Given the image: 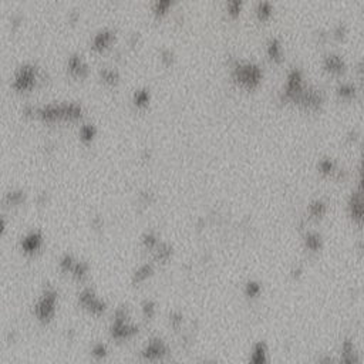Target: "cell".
I'll return each instance as SVG.
<instances>
[{"instance_id": "1", "label": "cell", "mask_w": 364, "mask_h": 364, "mask_svg": "<svg viewBox=\"0 0 364 364\" xmlns=\"http://www.w3.org/2000/svg\"><path fill=\"white\" fill-rule=\"evenodd\" d=\"M232 71L231 76L235 83L239 86L245 87L248 90H253L260 84L263 71L259 64L252 63V61H240V60H233L232 61Z\"/></svg>"}, {"instance_id": "2", "label": "cell", "mask_w": 364, "mask_h": 364, "mask_svg": "<svg viewBox=\"0 0 364 364\" xmlns=\"http://www.w3.org/2000/svg\"><path fill=\"white\" fill-rule=\"evenodd\" d=\"M37 114L46 121H54L60 118H79L83 114V107L77 103L47 104L37 108Z\"/></svg>"}, {"instance_id": "3", "label": "cell", "mask_w": 364, "mask_h": 364, "mask_svg": "<svg viewBox=\"0 0 364 364\" xmlns=\"http://www.w3.org/2000/svg\"><path fill=\"white\" fill-rule=\"evenodd\" d=\"M305 77L303 71L299 67H292L286 76V83L280 93V99L283 101H296L298 97L305 90Z\"/></svg>"}, {"instance_id": "4", "label": "cell", "mask_w": 364, "mask_h": 364, "mask_svg": "<svg viewBox=\"0 0 364 364\" xmlns=\"http://www.w3.org/2000/svg\"><path fill=\"white\" fill-rule=\"evenodd\" d=\"M296 104L303 107L306 110L316 111L325 103V93L314 86H306L305 90L299 95L298 100L295 101Z\"/></svg>"}, {"instance_id": "5", "label": "cell", "mask_w": 364, "mask_h": 364, "mask_svg": "<svg viewBox=\"0 0 364 364\" xmlns=\"http://www.w3.org/2000/svg\"><path fill=\"white\" fill-rule=\"evenodd\" d=\"M36 80H37V68L33 64L27 63L17 70V73L13 79V83H12V87L14 90L25 91V90H29L36 84Z\"/></svg>"}, {"instance_id": "6", "label": "cell", "mask_w": 364, "mask_h": 364, "mask_svg": "<svg viewBox=\"0 0 364 364\" xmlns=\"http://www.w3.org/2000/svg\"><path fill=\"white\" fill-rule=\"evenodd\" d=\"M347 211L354 224L364 225V192L357 189L351 192L347 201Z\"/></svg>"}, {"instance_id": "7", "label": "cell", "mask_w": 364, "mask_h": 364, "mask_svg": "<svg viewBox=\"0 0 364 364\" xmlns=\"http://www.w3.org/2000/svg\"><path fill=\"white\" fill-rule=\"evenodd\" d=\"M322 66L327 73L333 74V76H342L347 70V63H346L345 57L337 53L326 54L322 61Z\"/></svg>"}, {"instance_id": "8", "label": "cell", "mask_w": 364, "mask_h": 364, "mask_svg": "<svg viewBox=\"0 0 364 364\" xmlns=\"http://www.w3.org/2000/svg\"><path fill=\"white\" fill-rule=\"evenodd\" d=\"M336 364H360V353L351 338H346L342 343L340 357Z\"/></svg>"}, {"instance_id": "9", "label": "cell", "mask_w": 364, "mask_h": 364, "mask_svg": "<svg viewBox=\"0 0 364 364\" xmlns=\"http://www.w3.org/2000/svg\"><path fill=\"white\" fill-rule=\"evenodd\" d=\"M67 66H68L70 73L76 76V77L84 79V77H87V74H88V66H87V63L83 61V59L80 57L79 54H71V56L68 57Z\"/></svg>"}, {"instance_id": "10", "label": "cell", "mask_w": 364, "mask_h": 364, "mask_svg": "<svg viewBox=\"0 0 364 364\" xmlns=\"http://www.w3.org/2000/svg\"><path fill=\"white\" fill-rule=\"evenodd\" d=\"M114 37H115V34H114L113 30H110V29H103V30H100L99 33L94 36L91 46H93L94 50H103V48H106V47H108L110 44H111V41L114 40Z\"/></svg>"}, {"instance_id": "11", "label": "cell", "mask_w": 364, "mask_h": 364, "mask_svg": "<svg viewBox=\"0 0 364 364\" xmlns=\"http://www.w3.org/2000/svg\"><path fill=\"white\" fill-rule=\"evenodd\" d=\"M266 53L269 56V59L280 63L283 60V46L282 41L278 37H271L266 43Z\"/></svg>"}, {"instance_id": "12", "label": "cell", "mask_w": 364, "mask_h": 364, "mask_svg": "<svg viewBox=\"0 0 364 364\" xmlns=\"http://www.w3.org/2000/svg\"><path fill=\"white\" fill-rule=\"evenodd\" d=\"M358 90L357 86L354 83L350 81H342L338 83V86L336 87V94L340 100H345V101H350V100L356 99Z\"/></svg>"}, {"instance_id": "13", "label": "cell", "mask_w": 364, "mask_h": 364, "mask_svg": "<svg viewBox=\"0 0 364 364\" xmlns=\"http://www.w3.org/2000/svg\"><path fill=\"white\" fill-rule=\"evenodd\" d=\"M327 212V204L323 199H314L309 204V215L311 218H323Z\"/></svg>"}, {"instance_id": "14", "label": "cell", "mask_w": 364, "mask_h": 364, "mask_svg": "<svg viewBox=\"0 0 364 364\" xmlns=\"http://www.w3.org/2000/svg\"><path fill=\"white\" fill-rule=\"evenodd\" d=\"M305 245L306 248L311 252H318L322 249L323 245V239L320 236V233L318 232H309L305 238Z\"/></svg>"}, {"instance_id": "15", "label": "cell", "mask_w": 364, "mask_h": 364, "mask_svg": "<svg viewBox=\"0 0 364 364\" xmlns=\"http://www.w3.org/2000/svg\"><path fill=\"white\" fill-rule=\"evenodd\" d=\"M251 364H268V354H266V347L263 343L255 346L252 353Z\"/></svg>"}, {"instance_id": "16", "label": "cell", "mask_w": 364, "mask_h": 364, "mask_svg": "<svg viewBox=\"0 0 364 364\" xmlns=\"http://www.w3.org/2000/svg\"><path fill=\"white\" fill-rule=\"evenodd\" d=\"M273 14V6L269 2H259L256 6V16L259 20H269Z\"/></svg>"}, {"instance_id": "17", "label": "cell", "mask_w": 364, "mask_h": 364, "mask_svg": "<svg viewBox=\"0 0 364 364\" xmlns=\"http://www.w3.org/2000/svg\"><path fill=\"white\" fill-rule=\"evenodd\" d=\"M100 76L101 79L104 80L108 84H115L119 80V73L115 68H110V67H104L100 70Z\"/></svg>"}, {"instance_id": "18", "label": "cell", "mask_w": 364, "mask_h": 364, "mask_svg": "<svg viewBox=\"0 0 364 364\" xmlns=\"http://www.w3.org/2000/svg\"><path fill=\"white\" fill-rule=\"evenodd\" d=\"M40 244H41V236H40L39 233H32V235H29V236L23 240V248H25L26 251H34V249L39 248Z\"/></svg>"}, {"instance_id": "19", "label": "cell", "mask_w": 364, "mask_h": 364, "mask_svg": "<svg viewBox=\"0 0 364 364\" xmlns=\"http://www.w3.org/2000/svg\"><path fill=\"white\" fill-rule=\"evenodd\" d=\"M357 191L364 192V141L361 142V150H360V164H358V181H357Z\"/></svg>"}, {"instance_id": "20", "label": "cell", "mask_w": 364, "mask_h": 364, "mask_svg": "<svg viewBox=\"0 0 364 364\" xmlns=\"http://www.w3.org/2000/svg\"><path fill=\"white\" fill-rule=\"evenodd\" d=\"M95 133H97V128H95V126L94 124H84V126L80 128V138L83 139V141H91V139L94 138V135H95Z\"/></svg>"}, {"instance_id": "21", "label": "cell", "mask_w": 364, "mask_h": 364, "mask_svg": "<svg viewBox=\"0 0 364 364\" xmlns=\"http://www.w3.org/2000/svg\"><path fill=\"white\" fill-rule=\"evenodd\" d=\"M148 101H150V91L147 88H139L134 93V103L137 106H145Z\"/></svg>"}, {"instance_id": "22", "label": "cell", "mask_w": 364, "mask_h": 364, "mask_svg": "<svg viewBox=\"0 0 364 364\" xmlns=\"http://www.w3.org/2000/svg\"><path fill=\"white\" fill-rule=\"evenodd\" d=\"M242 6H244V3L240 0H231V2H228L226 3L228 14L231 17H238L239 14H240V10H242Z\"/></svg>"}, {"instance_id": "23", "label": "cell", "mask_w": 364, "mask_h": 364, "mask_svg": "<svg viewBox=\"0 0 364 364\" xmlns=\"http://www.w3.org/2000/svg\"><path fill=\"white\" fill-rule=\"evenodd\" d=\"M349 34V27H347V25L346 23H338V25H336L334 26V29H333V37L336 40H343Z\"/></svg>"}, {"instance_id": "24", "label": "cell", "mask_w": 364, "mask_h": 364, "mask_svg": "<svg viewBox=\"0 0 364 364\" xmlns=\"http://www.w3.org/2000/svg\"><path fill=\"white\" fill-rule=\"evenodd\" d=\"M171 7V2L169 0H157L154 3V12L155 14H164Z\"/></svg>"}, {"instance_id": "25", "label": "cell", "mask_w": 364, "mask_h": 364, "mask_svg": "<svg viewBox=\"0 0 364 364\" xmlns=\"http://www.w3.org/2000/svg\"><path fill=\"white\" fill-rule=\"evenodd\" d=\"M260 289L262 287H260L258 282H248V285H246V295L249 298H256L260 293Z\"/></svg>"}, {"instance_id": "26", "label": "cell", "mask_w": 364, "mask_h": 364, "mask_svg": "<svg viewBox=\"0 0 364 364\" xmlns=\"http://www.w3.org/2000/svg\"><path fill=\"white\" fill-rule=\"evenodd\" d=\"M23 198H25L23 191H10L6 197V199L10 204H17V202H20Z\"/></svg>"}, {"instance_id": "27", "label": "cell", "mask_w": 364, "mask_h": 364, "mask_svg": "<svg viewBox=\"0 0 364 364\" xmlns=\"http://www.w3.org/2000/svg\"><path fill=\"white\" fill-rule=\"evenodd\" d=\"M161 60H162L165 64H171L174 60H175V54H174V52H171L169 48H164V50L161 52Z\"/></svg>"}, {"instance_id": "28", "label": "cell", "mask_w": 364, "mask_h": 364, "mask_svg": "<svg viewBox=\"0 0 364 364\" xmlns=\"http://www.w3.org/2000/svg\"><path fill=\"white\" fill-rule=\"evenodd\" d=\"M151 273V266H148V265H145V266H142L141 269H139L137 273H135V279L137 280H141V279H145L148 275Z\"/></svg>"}, {"instance_id": "29", "label": "cell", "mask_w": 364, "mask_h": 364, "mask_svg": "<svg viewBox=\"0 0 364 364\" xmlns=\"http://www.w3.org/2000/svg\"><path fill=\"white\" fill-rule=\"evenodd\" d=\"M356 74H357L360 79H364V59H361L356 64Z\"/></svg>"}, {"instance_id": "30", "label": "cell", "mask_w": 364, "mask_h": 364, "mask_svg": "<svg viewBox=\"0 0 364 364\" xmlns=\"http://www.w3.org/2000/svg\"><path fill=\"white\" fill-rule=\"evenodd\" d=\"M357 137H358L357 131H356V130H351V131H349V133H347V135H346V139H347L349 142H351V141L354 142V141L357 139Z\"/></svg>"}, {"instance_id": "31", "label": "cell", "mask_w": 364, "mask_h": 364, "mask_svg": "<svg viewBox=\"0 0 364 364\" xmlns=\"http://www.w3.org/2000/svg\"><path fill=\"white\" fill-rule=\"evenodd\" d=\"M36 113H37V108H34L33 106H26L23 108V114H26V115H32Z\"/></svg>"}, {"instance_id": "32", "label": "cell", "mask_w": 364, "mask_h": 364, "mask_svg": "<svg viewBox=\"0 0 364 364\" xmlns=\"http://www.w3.org/2000/svg\"><path fill=\"white\" fill-rule=\"evenodd\" d=\"M356 251L360 252V253H364V240H358L356 244Z\"/></svg>"}, {"instance_id": "33", "label": "cell", "mask_w": 364, "mask_h": 364, "mask_svg": "<svg viewBox=\"0 0 364 364\" xmlns=\"http://www.w3.org/2000/svg\"><path fill=\"white\" fill-rule=\"evenodd\" d=\"M138 40H139V34L138 33L133 34V36H131V46H135Z\"/></svg>"}, {"instance_id": "34", "label": "cell", "mask_w": 364, "mask_h": 364, "mask_svg": "<svg viewBox=\"0 0 364 364\" xmlns=\"http://www.w3.org/2000/svg\"><path fill=\"white\" fill-rule=\"evenodd\" d=\"M77 17H79V14H77V13H71V16H70V19H71V20H76Z\"/></svg>"}]
</instances>
